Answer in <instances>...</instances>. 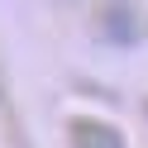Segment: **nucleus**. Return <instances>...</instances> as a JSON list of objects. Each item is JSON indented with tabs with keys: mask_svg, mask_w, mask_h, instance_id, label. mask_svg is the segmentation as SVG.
Segmentation results:
<instances>
[{
	"mask_svg": "<svg viewBox=\"0 0 148 148\" xmlns=\"http://www.w3.org/2000/svg\"><path fill=\"white\" fill-rule=\"evenodd\" d=\"M67 143L72 148H129L124 134H119L115 124H105V119H72L67 124Z\"/></svg>",
	"mask_w": 148,
	"mask_h": 148,
	"instance_id": "1",
	"label": "nucleus"
},
{
	"mask_svg": "<svg viewBox=\"0 0 148 148\" xmlns=\"http://www.w3.org/2000/svg\"><path fill=\"white\" fill-rule=\"evenodd\" d=\"M100 34H105L110 43H134V38H138L134 10H129V5H110V10L100 14Z\"/></svg>",
	"mask_w": 148,
	"mask_h": 148,
	"instance_id": "2",
	"label": "nucleus"
}]
</instances>
